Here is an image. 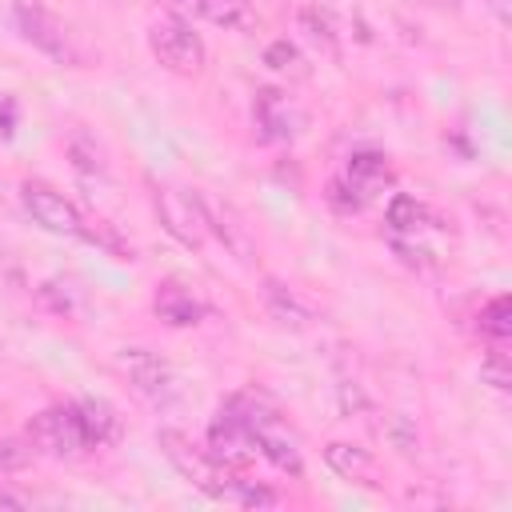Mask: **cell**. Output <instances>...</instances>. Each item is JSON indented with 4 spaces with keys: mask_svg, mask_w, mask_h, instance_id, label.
Returning <instances> with one entry per match:
<instances>
[{
    "mask_svg": "<svg viewBox=\"0 0 512 512\" xmlns=\"http://www.w3.org/2000/svg\"><path fill=\"white\" fill-rule=\"evenodd\" d=\"M388 224H392L396 236L416 232V228L424 224V204H416L412 196H392V200H388Z\"/></svg>",
    "mask_w": 512,
    "mask_h": 512,
    "instance_id": "18",
    "label": "cell"
},
{
    "mask_svg": "<svg viewBox=\"0 0 512 512\" xmlns=\"http://www.w3.org/2000/svg\"><path fill=\"white\" fill-rule=\"evenodd\" d=\"M264 64H268V68H276V72H292V76H304V60H300V52H296L288 40H276V44H268V48H264Z\"/></svg>",
    "mask_w": 512,
    "mask_h": 512,
    "instance_id": "20",
    "label": "cell"
},
{
    "mask_svg": "<svg viewBox=\"0 0 512 512\" xmlns=\"http://www.w3.org/2000/svg\"><path fill=\"white\" fill-rule=\"evenodd\" d=\"M488 8L496 12V20H500V24H508V16H512V8H508V0H488Z\"/></svg>",
    "mask_w": 512,
    "mask_h": 512,
    "instance_id": "25",
    "label": "cell"
},
{
    "mask_svg": "<svg viewBox=\"0 0 512 512\" xmlns=\"http://www.w3.org/2000/svg\"><path fill=\"white\" fill-rule=\"evenodd\" d=\"M340 180L368 204L376 192H384V188L392 184V168H388V160H384L380 152H352Z\"/></svg>",
    "mask_w": 512,
    "mask_h": 512,
    "instance_id": "11",
    "label": "cell"
},
{
    "mask_svg": "<svg viewBox=\"0 0 512 512\" xmlns=\"http://www.w3.org/2000/svg\"><path fill=\"white\" fill-rule=\"evenodd\" d=\"M232 500H240V504H248V508H272V504H276V496H272L268 488L252 484V480H240L236 492H232Z\"/></svg>",
    "mask_w": 512,
    "mask_h": 512,
    "instance_id": "22",
    "label": "cell"
},
{
    "mask_svg": "<svg viewBox=\"0 0 512 512\" xmlns=\"http://www.w3.org/2000/svg\"><path fill=\"white\" fill-rule=\"evenodd\" d=\"M208 452L224 464V468H244L252 456H256V440H252V432H248V424L224 404L220 412H216V420H212V428H208Z\"/></svg>",
    "mask_w": 512,
    "mask_h": 512,
    "instance_id": "8",
    "label": "cell"
},
{
    "mask_svg": "<svg viewBox=\"0 0 512 512\" xmlns=\"http://www.w3.org/2000/svg\"><path fill=\"white\" fill-rule=\"evenodd\" d=\"M328 204H332L336 212H360V208H364V200H360V196H356L340 176L328 184Z\"/></svg>",
    "mask_w": 512,
    "mask_h": 512,
    "instance_id": "21",
    "label": "cell"
},
{
    "mask_svg": "<svg viewBox=\"0 0 512 512\" xmlns=\"http://www.w3.org/2000/svg\"><path fill=\"white\" fill-rule=\"evenodd\" d=\"M28 444L44 456H80L88 448V436H84V424H80V412L76 404H56V408H44L28 420Z\"/></svg>",
    "mask_w": 512,
    "mask_h": 512,
    "instance_id": "4",
    "label": "cell"
},
{
    "mask_svg": "<svg viewBox=\"0 0 512 512\" xmlns=\"http://www.w3.org/2000/svg\"><path fill=\"white\" fill-rule=\"evenodd\" d=\"M260 296H264V308L284 324V328H308V320H312V312H308V304H300V296L296 292H288L280 280H264V288H260Z\"/></svg>",
    "mask_w": 512,
    "mask_h": 512,
    "instance_id": "14",
    "label": "cell"
},
{
    "mask_svg": "<svg viewBox=\"0 0 512 512\" xmlns=\"http://www.w3.org/2000/svg\"><path fill=\"white\" fill-rule=\"evenodd\" d=\"M252 120L264 140H292L296 136V108L280 88H260L252 100Z\"/></svg>",
    "mask_w": 512,
    "mask_h": 512,
    "instance_id": "10",
    "label": "cell"
},
{
    "mask_svg": "<svg viewBox=\"0 0 512 512\" xmlns=\"http://www.w3.org/2000/svg\"><path fill=\"white\" fill-rule=\"evenodd\" d=\"M152 308H156V316H160L164 324H172V328H192V324H200L204 312H208V308H204L184 284H176V280H164V284L156 288Z\"/></svg>",
    "mask_w": 512,
    "mask_h": 512,
    "instance_id": "12",
    "label": "cell"
},
{
    "mask_svg": "<svg viewBox=\"0 0 512 512\" xmlns=\"http://www.w3.org/2000/svg\"><path fill=\"white\" fill-rule=\"evenodd\" d=\"M152 208H156V216H160V224L172 240H180L184 248H204L208 220H204L200 192H184V188H172V184H152Z\"/></svg>",
    "mask_w": 512,
    "mask_h": 512,
    "instance_id": "3",
    "label": "cell"
},
{
    "mask_svg": "<svg viewBox=\"0 0 512 512\" xmlns=\"http://www.w3.org/2000/svg\"><path fill=\"white\" fill-rule=\"evenodd\" d=\"M156 444H160V452L168 456V464H172L184 480H192V488H200L204 496H216V500H232L240 476H236L232 468H224L208 448L192 444V440H188L184 432H176V428H160Z\"/></svg>",
    "mask_w": 512,
    "mask_h": 512,
    "instance_id": "1",
    "label": "cell"
},
{
    "mask_svg": "<svg viewBox=\"0 0 512 512\" xmlns=\"http://www.w3.org/2000/svg\"><path fill=\"white\" fill-rule=\"evenodd\" d=\"M324 464H328L336 476L352 480V484H368V488L376 484V460H372V452L360 448V444L332 440V444L324 448Z\"/></svg>",
    "mask_w": 512,
    "mask_h": 512,
    "instance_id": "13",
    "label": "cell"
},
{
    "mask_svg": "<svg viewBox=\"0 0 512 512\" xmlns=\"http://www.w3.org/2000/svg\"><path fill=\"white\" fill-rule=\"evenodd\" d=\"M204 204V220H208V232L220 236V244L236 256V260H252L256 256V240H252V228L248 220L228 204V200H212V196H200Z\"/></svg>",
    "mask_w": 512,
    "mask_h": 512,
    "instance_id": "9",
    "label": "cell"
},
{
    "mask_svg": "<svg viewBox=\"0 0 512 512\" xmlns=\"http://www.w3.org/2000/svg\"><path fill=\"white\" fill-rule=\"evenodd\" d=\"M476 328H480V336H488L492 344H504V340L512 336V300H508V296H492V300L480 308Z\"/></svg>",
    "mask_w": 512,
    "mask_h": 512,
    "instance_id": "16",
    "label": "cell"
},
{
    "mask_svg": "<svg viewBox=\"0 0 512 512\" xmlns=\"http://www.w3.org/2000/svg\"><path fill=\"white\" fill-rule=\"evenodd\" d=\"M176 12L204 16L212 24H240V0H164Z\"/></svg>",
    "mask_w": 512,
    "mask_h": 512,
    "instance_id": "17",
    "label": "cell"
},
{
    "mask_svg": "<svg viewBox=\"0 0 512 512\" xmlns=\"http://www.w3.org/2000/svg\"><path fill=\"white\" fill-rule=\"evenodd\" d=\"M12 12H16V24H20V32H24V40L32 48H40L44 56H52L56 64H76L80 60L76 48H72L68 28L40 0H12Z\"/></svg>",
    "mask_w": 512,
    "mask_h": 512,
    "instance_id": "5",
    "label": "cell"
},
{
    "mask_svg": "<svg viewBox=\"0 0 512 512\" xmlns=\"http://www.w3.org/2000/svg\"><path fill=\"white\" fill-rule=\"evenodd\" d=\"M0 508H24V500L12 496V492H0Z\"/></svg>",
    "mask_w": 512,
    "mask_h": 512,
    "instance_id": "26",
    "label": "cell"
},
{
    "mask_svg": "<svg viewBox=\"0 0 512 512\" xmlns=\"http://www.w3.org/2000/svg\"><path fill=\"white\" fill-rule=\"evenodd\" d=\"M32 452H36V448H32L28 440H12V436H0V476L28 468V464H32Z\"/></svg>",
    "mask_w": 512,
    "mask_h": 512,
    "instance_id": "19",
    "label": "cell"
},
{
    "mask_svg": "<svg viewBox=\"0 0 512 512\" xmlns=\"http://www.w3.org/2000/svg\"><path fill=\"white\" fill-rule=\"evenodd\" d=\"M116 360H120V372L128 376V384H132L144 400H152V404H168V400H172L176 380H172L168 364H164L156 352H148V348H120Z\"/></svg>",
    "mask_w": 512,
    "mask_h": 512,
    "instance_id": "7",
    "label": "cell"
},
{
    "mask_svg": "<svg viewBox=\"0 0 512 512\" xmlns=\"http://www.w3.org/2000/svg\"><path fill=\"white\" fill-rule=\"evenodd\" d=\"M20 200H24L28 216H32L40 228L56 232V236H84V232H88L80 208H76L64 192H56L52 184H44V180H24V184H20Z\"/></svg>",
    "mask_w": 512,
    "mask_h": 512,
    "instance_id": "6",
    "label": "cell"
},
{
    "mask_svg": "<svg viewBox=\"0 0 512 512\" xmlns=\"http://www.w3.org/2000/svg\"><path fill=\"white\" fill-rule=\"evenodd\" d=\"M484 380H488L492 388H500V392H508V368H504V360H500V356L484 364Z\"/></svg>",
    "mask_w": 512,
    "mask_h": 512,
    "instance_id": "23",
    "label": "cell"
},
{
    "mask_svg": "<svg viewBox=\"0 0 512 512\" xmlns=\"http://www.w3.org/2000/svg\"><path fill=\"white\" fill-rule=\"evenodd\" d=\"M12 124H16V104L0 96V136H12Z\"/></svg>",
    "mask_w": 512,
    "mask_h": 512,
    "instance_id": "24",
    "label": "cell"
},
{
    "mask_svg": "<svg viewBox=\"0 0 512 512\" xmlns=\"http://www.w3.org/2000/svg\"><path fill=\"white\" fill-rule=\"evenodd\" d=\"M76 412H80V424H84L88 448H96V444H108V440H112V432H116V416H112V408H108L104 400H80V404H76Z\"/></svg>",
    "mask_w": 512,
    "mask_h": 512,
    "instance_id": "15",
    "label": "cell"
},
{
    "mask_svg": "<svg viewBox=\"0 0 512 512\" xmlns=\"http://www.w3.org/2000/svg\"><path fill=\"white\" fill-rule=\"evenodd\" d=\"M148 48H152V56L160 60V68H168V72H176V76H196L200 68H204V40H200V32L184 20V16H160V20H152V28H148Z\"/></svg>",
    "mask_w": 512,
    "mask_h": 512,
    "instance_id": "2",
    "label": "cell"
},
{
    "mask_svg": "<svg viewBox=\"0 0 512 512\" xmlns=\"http://www.w3.org/2000/svg\"><path fill=\"white\" fill-rule=\"evenodd\" d=\"M436 8H460V0H432Z\"/></svg>",
    "mask_w": 512,
    "mask_h": 512,
    "instance_id": "27",
    "label": "cell"
}]
</instances>
